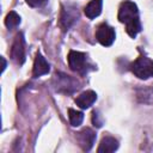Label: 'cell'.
Masks as SVG:
<instances>
[{
  "instance_id": "9a60e30c",
  "label": "cell",
  "mask_w": 153,
  "mask_h": 153,
  "mask_svg": "<svg viewBox=\"0 0 153 153\" xmlns=\"http://www.w3.org/2000/svg\"><path fill=\"white\" fill-rule=\"evenodd\" d=\"M92 121H93V124L97 126V127H102V121L98 120V114L94 111L93 112V116H92Z\"/></svg>"
},
{
  "instance_id": "8fae6325",
  "label": "cell",
  "mask_w": 153,
  "mask_h": 153,
  "mask_svg": "<svg viewBox=\"0 0 153 153\" xmlns=\"http://www.w3.org/2000/svg\"><path fill=\"white\" fill-rule=\"evenodd\" d=\"M102 6H103V0H92L90 1L86 7H85V14L87 18L93 19L98 17L102 12Z\"/></svg>"
},
{
  "instance_id": "277c9868",
  "label": "cell",
  "mask_w": 153,
  "mask_h": 153,
  "mask_svg": "<svg viewBox=\"0 0 153 153\" xmlns=\"http://www.w3.org/2000/svg\"><path fill=\"white\" fill-rule=\"evenodd\" d=\"M96 38L97 41L104 45V47H110L115 38H116V35H115V30L109 26L108 24H100L98 27H97V31H96Z\"/></svg>"
},
{
  "instance_id": "5bb4252c",
  "label": "cell",
  "mask_w": 153,
  "mask_h": 153,
  "mask_svg": "<svg viewBox=\"0 0 153 153\" xmlns=\"http://www.w3.org/2000/svg\"><path fill=\"white\" fill-rule=\"evenodd\" d=\"M25 1H26V4H27L29 6H31V7H39V6L44 5L48 0H25Z\"/></svg>"
},
{
  "instance_id": "5b68a950",
  "label": "cell",
  "mask_w": 153,
  "mask_h": 153,
  "mask_svg": "<svg viewBox=\"0 0 153 153\" xmlns=\"http://www.w3.org/2000/svg\"><path fill=\"white\" fill-rule=\"evenodd\" d=\"M68 66L72 71L82 73L86 69V54L71 50L68 54Z\"/></svg>"
},
{
  "instance_id": "2e32d148",
  "label": "cell",
  "mask_w": 153,
  "mask_h": 153,
  "mask_svg": "<svg viewBox=\"0 0 153 153\" xmlns=\"http://www.w3.org/2000/svg\"><path fill=\"white\" fill-rule=\"evenodd\" d=\"M1 62H2V67H1V71L4 72V71H5V68H6V61H5V59H4V57H1Z\"/></svg>"
},
{
  "instance_id": "7c38bea8",
  "label": "cell",
  "mask_w": 153,
  "mask_h": 153,
  "mask_svg": "<svg viewBox=\"0 0 153 153\" xmlns=\"http://www.w3.org/2000/svg\"><path fill=\"white\" fill-rule=\"evenodd\" d=\"M68 117H69V122L73 127H78L82 123L84 120V114L81 111H76L74 109H69L68 110Z\"/></svg>"
},
{
  "instance_id": "7a4b0ae2",
  "label": "cell",
  "mask_w": 153,
  "mask_h": 153,
  "mask_svg": "<svg viewBox=\"0 0 153 153\" xmlns=\"http://www.w3.org/2000/svg\"><path fill=\"white\" fill-rule=\"evenodd\" d=\"M131 72L140 79H148L153 76V60L146 56H139L131 63Z\"/></svg>"
},
{
  "instance_id": "30bf717a",
  "label": "cell",
  "mask_w": 153,
  "mask_h": 153,
  "mask_svg": "<svg viewBox=\"0 0 153 153\" xmlns=\"http://www.w3.org/2000/svg\"><path fill=\"white\" fill-rule=\"evenodd\" d=\"M118 148V141L112 136H104L98 146V153H111Z\"/></svg>"
},
{
  "instance_id": "9c48e42d",
  "label": "cell",
  "mask_w": 153,
  "mask_h": 153,
  "mask_svg": "<svg viewBox=\"0 0 153 153\" xmlns=\"http://www.w3.org/2000/svg\"><path fill=\"white\" fill-rule=\"evenodd\" d=\"M96 99H97V93L94 91L88 90V91H85L80 96L76 97L75 104L81 109H87L96 102Z\"/></svg>"
},
{
  "instance_id": "52a82bcc",
  "label": "cell",
  "mask_w": 153,
  "mask_h": 153,
  "mask_svg": "<svg viewBox=\"0 0 153 153\" xmlns=\"http://www.w3.org/2000/svg\"><path fill=\"white\" fill-rule=\"evenodd\" d=\"M78 142L82 151H90L93 147V143L96 141V134L92 129L90 128H84L81 131L78 133L76 135Z\"/></svg>"
},
{
  "instance_id": "8992f818",
  "label": "cell",
  "mask_w": 153,
  "mask_h": 153,
  "mask_svg": "<svg viewBox=\"0 0 153 153\" xmlns=\"http://www.w3.org/2000/svg\"><path fill=\"white\" fill-rule=\"evenodd\" d=\"M78 18V8L73 5H67L62 8L61 18H60V25L66 31L69 29V26L76 20Z\"/></svg>"
},
{
  "instance_id": "6da1fadb",
  "label": "cell",
  "mask_w": 153,
  "mask_h": 153,
  "mask_svg": "<svg viewBox=\"0 0 153 153\" xmlns=\"http://www.w3.org/2000/svg\"><path fill=\"white\" fill-rule=\"evenodd\" d=\"M118 20L126 24L127 33L135 38L141 31V24L139 19V10L133 1H123L118 8Z\"/></svg>"
},
{
  "instance_id": "3957f363",
  "label": "cell",
  "mask_w": 153,
  "mask_h": 153,
  "mask_svg": "<svg viewBox=\"0 0 153 153\" xmlns=\"http://www.w3.org/2000/svg\"><path fill=\"white\" fill-rule=\"evenodd\" d=\"M11 59L17 65H23L25 61V42L23 33H18L11 48Z\"/></svg>"
},
{
  "instance_id": "ba28073f",
  "label": "cell",
  "mask_w": 153,
  "mask_h": 153,
  "mask_svg": "<svg viewBox=\"0 0 153 153\" xmlns=\"http://www.w3.org/2000/svg\"><path fill=\"white\" fill-rule=\"evenodd\" d=\"M49 69H50V67H49V63L47 62V60L43 57L42 54L37 53V55L35 57V61H33V67H32L33 76H41V75L48 74Z\"/></svg>"
},
{
  "instance_id": "4fadbf2b",
  "label": "cell",
  "mask_w": 153,
  "mask_h": 153,
  "mask_svg": "<svg viewBox=\"0 0 153 153\" xmlns=\"http://www.w3.org/2000/svg\"><path fill=\"white\" fill-rule=\"evenodd\" d=\"M20 23V17L18 13H16L14 11H11L10 13H7L6 18H5V25L8 29H13L16 26H18Z\"/></svg>"
}]
</instances>
